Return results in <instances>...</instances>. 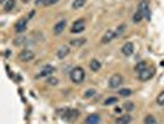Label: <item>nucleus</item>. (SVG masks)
Returning a JSON list of instances; mask_svg holds the SVG:
<instances>
[{"label": "nucleus", "mask_w": 164, "mask_h": 124, "mask_svg": "<svg viewBox=\"0 0 164 124\" xmlns=\"http://www.w3.org/2000/svg\"><path fill=\"white\" fill-rule=\"evenodd\" d=\"M153 76H154V68H153V67H149V68L147 67L146 70H143L142 72L138 73V77H140L141 81H148V79H151Z\"/></svg>", "instance_id": "4"}, {"label": "nucleus", "mask_w": 164, "mask_h": 124, "mask_svg": "<svg viewBox=\"0 0 164 124\" xmlns=\"http://www.w3.org/2000/svg\"><path fill=\"white\" fill-rule=\"evenodd\" d=\"M34 57H35V53L32 52L31 50H24V51H21L20 55H19V58H20L22 62H28V61H31V60H34Z\"/></svg>", "instance_id": "7"}, {"label": "nucleus", "mask_w": 164, "mask_h": 124, "mask_svg": "<svg viewBox=\"0 0 164 124\" xmlns=\"http://www.w3.org/2000/svg\"><path fill=\"white\" fill-rule=\"evenodd\" d=\"M123 108L127 110V112H131L133 108H135V106H133V103L132 102H126L125 104H123Z\"/></svg>", "instance_id": "26"}, {"label": "nucleus", "mask_w": 164, "mask_h": 124, "mask_svg": "<svg viewBox=\"0 0 164 124\" xmlns=\"http://www.w3.org/2000/svg\"><path fill=\"white\" fill-rule=\"evenodd\" d=\"M131 89H127V88H123V89H120L118 91V95L120 96H122V97H128V96H131Z\"/></svg>", "instance_id": "21"}, {"label": "nucleus", "mask_w": 164, "mask_h": 124, "mask_svg": "<svg viewBox=\"0 0 164 124\" xmlns=\"http://www.w3.org/2000/svg\"><path fill=\"white\" fill-rule=\"evenodd\" d=\"M116 36V34L114 33V31H111V30H109V31H106L105 33V35L103 36V39H101V42L103 44H109L114 37Z\"/></svg>", "instance_id": "13"}, {"label": "nucleus", "mask_w": 164, "mask_h": 124, "mask_svg": "<svg viewBox=\"0 0 164 124\" xmlns=\"http://www.w3.org/2000/svg\"><path fill=\"white\" fill-rule=\"evenodd\" d=\"M26 26H27V20L26 19H21L16 22L15 25V30H16V33H24V31L26 30Z\"/></svg>", "instance_id": "10"}, {"label": "nucleus", "mask_w": 164, "mask_h": 124, "mask_svg": "<svg viewBox=\"0 0 164 124\" xmlns=\"http://www.w3.org/2000/svg\"><path fill=\"white\" fill-rule=\"evenodd\" d=\"M143 17H144V16H143V15H142V13L138 10V11H137V13L133 15V21H135L136 24H138V22H140V21H141Z\"/></svg>", "instance_id": "23"}, {"label": "nucleus", "mask_w": 164, "mask_h": 124, "mask_svg": "<svg viewBox=\"0 0 164 124\" xmlns=\"http://www.w3.org/2000/svg\"><path fill=\"white\" fill-rule=\"evenodd\" d=\"M69 52H71L69 46L63 45V46H60V47L57 50V57H58V58H64V57H67V56L69 55Z\"/></svg>", "instance_id": "8"}, {"label": "nucleus", "mask_w": 164, "mask_h": 124, "mask_svg": "<svg viewBox=\"0 0 164 124\" xmlns=\"http://www.w3.org/2000/svg\"><path fill=\"white\" fill-rule=\"evenodd\" d=\"M131 120H132V117L129 114H125V115H121L120 118L116 119V124H129Z\"/></svg>", "instance_id": "15"}, {"label": "nucleus", "mask_w": 164, "mask_h": 124, "mask_svg": "<svg viewBox=\"0 0 164 124\" xmlns=\"http://www.w3.org/2000/svg\"><path fill=\"white\" fill-rule=\"evenodd\" d=\"M133 50H135L133 44H132V42H127V44H125V45L122 46L121 52H122L125 56H131V55L133 53Z\"/></svg>", "instance_id": "9"}, {"label": "nucleus", "mask_w": 164, "mask_h": 124, "mask_svg": "<svg viewBox=\"0 0 164 124\" xmlns=\"http://www.w3.org/2000/svg\"><path fill=\"white\" fill-rule=\"evenodd\" d=\"M122 76L121 75H118V73H115V75H112L111 77H110V79H109V86L111 87V88H117L121 83H122Z\"/></svg>", "instance_id": "6"}, {"label": "nucleus", "mask_w": 164, "mask_h": 124, "mask_svg": "<svg viewBox=\"0 0 164 124\" xmlns=\"http://www.w3.org/2000/svg\"><path fill=\"white\" fill-rule=\"evenodd\" d=\"M125 29H126V26L125 25H121V26H118L117 27V30H116V36H118V35H122L123 34V31H125Z\"/></svg>", "instance_id": "28"}, {"label": "nucleus", "mask_w": 164, "mask_h": 124, "mask_svg": "<svg viewBox=\"0 0 164 124\" xmlns=\"http://www.w3.org/2000/svg\"><path fill=\"white\" fill-rule=\"evenodd\" d=\"M85 42H86V39L82 37V39H77V40H73L71 44H72L73 46H83Z\"/></svg>", "instance_id": "20"}, {"label": "nucleus", "mask_w": 164, "mask_h": 124, "mask_svg": "<svg viewBox=\"0 0 164 124\" xmlns=\"http://www.w3.org/2000/svg\"><path fill=\"white\" fill-rule=\"evenodd\" d=\"M65 25H67V21H65V20H60L59 22H57L56 26H54V34L58 35V34L63 33V30H64Z\"/></svg>", "instance_id": "14"}, {"label": "nucleus", "mask_w": 164, "mask_h": 124, "mask_svg": "<svg viewBox=\"0 0 164 124\" xmlns=\"http://www.w3.org/2000/svg\"><path fill=\"white\" fill-rule=\"evenodd\" d=\"M24 40H25V37H24V36H21L20 39H16V40L14 41V44H15L16 46H19V45H21V44H22V41H24Z\"/></svg>", "instance_id": "31"}, {"label": "nucleus", "mask_w": 164, "mask_h": 124, "mask_svg": "<svg viewBox=\"0 0 164 124\" xmlns=\"http://www.w3.org/2000/svg\"><path fill=\"white\" fill-rule=\"evenodd\" d=\"M22 2H24V3H28V2H30V0H22Z\"/></svg>", "instance_id": "35"}, {"label": "nucleus", "mask_w": 164, "mask_h": 124, "mask_svg": "<svg viewBox=\"0 0 164 124\" xmlns=\"http://www.w3.org/2000/svg\"><path fill=\"white\" fill-rule=\"evenodd\" d=\"M46 0H36V5H45Z\"/></svg>", "instance_id": "32"}, {"label": "nucleus", "mask_w": 164, "mask_h": 124, "mask_svg": "<svg viewBox=\"0 0 164 124\" xmlns=\"http://www.w3.org/2000/svg\"><path fill=\"white\" fill-rule=\"evenodd\" d=\"M115 113H121V108H120V107L115 108Z\"/></svg>", "instance_id": "33"}, {"label": "nucleus", "mask_w": 164, "mask_h": 124, "mask_svg": "<svg viewBox=\"0 0 164 124\" xmlns=\"http://www.w3.org/2000/svg\"><path fill=\"white\" fill-rule=\"evenodd\" d=\"M138 10L142 13V15H143L146 19H149V17H151V10H149V4H148V0H142V2L140 3Z\"/></svg>", "instance_id": "3"}, {"label": "nucleus", "mask_w": 164, "mask_h": 124, "mask_svg": "<svg viewBox=\"0 0 164 124\" xmlns=\"http://www.w3.org/2000/svg\"><path fill=\"white\" fill-rule=\"evenodd\" d=\"M157 103H158L159 106H164V91H162L159 95H158V97H157Z\"/></svg>", "instance_id": "25"}, {"label": "nucleus", "mask_w": 164, "mask_h": 124, "mask_svg": "<svg viewBox=\"0 0 164 124\" xmlns=\"http://www.w3.org/2000/svg\"><path fill=\"white\" fill-rule=\"evenodd\" d=\"M116 102H118V99L116 97H110L104 102V106H111V104H115Z\"/></svg>", "instance_id": "24"}, {"label": "nucleus", "mask_w": 164, "mask_h": 124, "mask_svg": "<svg viewBox=\"0 0 164 124\" xmlns=\"http://www.w3.org/2000/svg\"><path fill=\"white\" fill-rule=\"evenodd\" d=\"M84 27H85V22H84V20H77L75 22H73V25H72V27H71V33L72 34H78V33H82V31L84 30Z\"/></svg>", "instance_id": "5"}, {"label": "nucleus", "mask_w": 164, "mask_h": 124, "mask_svg": "<svg viewBox=\"0 0 164 124\" xmlns=\"http://www.w3.org/2000/svg\"><path fill=\"white\" fill-rule=\"evenodd\" d=\"M99 122H100V117L97 114H90L85 119V124H99Z\"/></svg>", "instance_id": "12"}, {"label": "nucleus", "mask_w": 164, "mask_h": 124, "mask_svg": "<svg viewBox=\"0 0 164 124\" xmlns=\"http://www.w3.org/2000/svg\"><path fill=\"white\" fill-rule=\"evenodd\" d=\"M89 66H90V70H93V71H99L100 67H101V64H100V61H97V60L94 58V60L90 61Z\"/></svg>", "instance_id": "16"}, {"label": "nucleus", "mask_w": 164, "mask_h": 124, "mask_svg": "<svg viewBox=\"0 0 164 124\" xmlns=\"http://www.w3.org/2000/svg\"><path fill=\"white\" fill-rule=\"evenodd\" d=\"M47 83H48V84H51V86H56V84L58 83V79H57L56 77H48Z\"/></svg>", "instance_id": "27"}, {"label": "nucleus", "mask_w": 164, "mask_h": 124, "mask_svg": "<svg viewBox=\"0 0 164 124\" xmlns=\"http://www.w3.org/2000/svg\"><path fill=\"white\" fill-rule=\"evenodd\" d=\"M0 3H3V4H5V0H0Z\"/></svg>", "instance_id": "34"}, {"label": "nucleus", "mask_w": 164, "mask_h": 124, "mask_svg": "<svg viewBox=\"0 0 164 124\" xmlns=\"http://www.w3.org/2000/svg\"><path fill=\"white\" fill-rule=\"evenodd\" d=\"M58 114L67 122H74L77 120L78 115H79V112L77 109H72V108H63L60 110H58Z\"/></svg>", "instance_id": "1"}, {"label": "nucleus", "mask_w": 164, "mask_h": 124, "mask_svg": "<svg viewBox=\"0 0 164 124\" xmlns=\"http://www.w3.org/2000/svg\"><path fill=\"white\" fill-rule=\"evenodd\" d=\"M14 6H15V0H8V2L4 4V10L6 13H9L14 9Z\"/></svg>", "instance_id": "18"}, {"label": "nucleus", "mask_w": 164, "mask_h": 124, "mask_svg": "<svg viewBox=\"0 0 164 124\" xmlns=\"http://www.w3.org/2000/svg\"><path fill=\"white\" fill-rule=\"evenodd\" d=\"M84 77H85V72L82 67H75L71 72V79L74 83H82L84 81Z\"/></svg>", "instance_id": "2"}, {"label": "nucleus", "mask_w": 164, "mask_h": 124, "mask_svg": "<svg viewBox=\"0 0 164 124\" xmlns=\"http://www.w3.org/2000/svg\"><path fill=\"white\" fill-rule=\"evenodd\" d=\"M144 124H158V120H157L153 115L148 114V115L144 118Z\"/></svg>", "instance_id": "19"}, {"label": "nucleus", "mask_w": 164, "mask_h": 124, "mask_svg": "<svg viewBox=\"0 0 164 124\" xmlns=\"http://www.w3.org/2000/svg\"><path fill=\"white\" fill-rule=\"evenodd\" d=\"M84 4H85V0H74V2H73V8L74 9H79Z\"/></svg>", "instance_id": "22"}, {"label": "nucleus", "mask_w": 164, "mask_h": 124, "mask_svg": "<svg viewBox=\"0 0 164 124\" xmlns=\"http://www.w3.org/2000/svg\"><path fill=\"white\" fill-rule=\"evenodd\" d=\"M53 72H54V67L53 66H45L42 68V71L37 75V77H46V76L49 77V75H52Z\"/></svg>", "instance_id": "11"}, {"label": "nucleus", "mask_w": 164, "mask_h": 124, "mask_svg": "<svg viewBox=\"0 0 164 124\" xmlns=\"http://www.w3.org/2000/svg\"><path fill=\"white\" fill-rule=\"evenodd\" d=\"M148 67V65H147V62H144V61H141V62H138V64L135 66V71L136 72H142L143 70H146Z\"/></svg>", "instance_id": "17"}, {"label": "nucleus", "mask_w": 164, "mask_h": 124, "mask_svg": "<svg viewBox=\"0 0 164 124\" xmlns=\"http://www.w3.org/2000/svg\"><path fill=\"white\" fill-rule=\"evenodd\" d=\"M58 3V0H46V3H45V6H49V5H53Z\"/></svg>", "instance_id": "30"}, {"label": "nucleus", "mask_w": 164, "mask_h": 124, "mask_svg": "<svg viewBox=\"0 0 164 124\" xmlns=\"http://www.w3.org/2000/svg\"><path fill=\"white\" fill-rule=\"evenodd\" d=\"M94 95H95V89H88V91L85 92L84 97H85V98H89V97H93Z\"/></svg>", "instance_id": "29"}]
</instances>
